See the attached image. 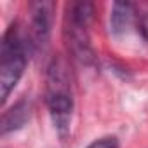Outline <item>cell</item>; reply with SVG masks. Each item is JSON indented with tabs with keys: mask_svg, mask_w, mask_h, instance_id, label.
Returning <instances> with one entry per match:
<instances>
[{
	"mask_svg": "<svg viewBox=\"0 0 148 148\" xmlns=\"http://www.w3.org/2000/svg\"><path fill=\"white\" fill-rule=\"evenodd\" d=\"M45 105L52 124L61 139L71 127L73 115V87L68 73V64L63 58H54L45 73Z\"/></svg>",
	"mask_w": 148,
	"mask_h": 148,
	"instance_id": "cell-1",
	"label": "cell"
},
{
	"mask_svg": "<svg viewBox=\"0 0 148 148\" xmlns=\"http://www.w3.org/2000/svg\"><path fill=\"white\" fill-rule=\"evenodd\" d=\"M30 40L28 35L18 25H11L2 40L0 51V87H2V101H7L9 94L14 91L18 82L21 80L26 59H28Z\"/></svg>",
	"mask_w": 148,
	"mask_h": 148,
	"instance_id": "cell-2",
	"label": "cell"
},
{
	"mask_svg": "<svg viewBox=\"0 0 148 148\" xmlns=\"http://www.w3.org/2000/svg\"><path fill=\"white\" fill-rule=\"evenodd\" d=\"M94 18V5L89 2H75L66 5L64 38L68 52L80 64L94 63V51L89 37V25Z\"/></svg>",
	"mask_w": 148,
	"mask_h": 148,
	"instance_id": "cell-3",
	"label": "cell"
},
{
	"mask_svg": "<svg viewBox=\"0 0 148 148\" xmlns=\"http://www.w3.org/2000/svg\"><path fill=\"white\" fill-rule=\"evenodd\" d=\"M30 9V28L28 40L32 49H44L49 44L51 28H52V2H33L28 5Z\"/></svg>",
	"mask_w": 148,
	"mask_h": 148,
	"instance_id": "cell-4",
	"label": "cell"
},
{
	"mask_svg": "<svg viewBox=\"0 0 148 148\" xmlns=\"http://www.w3.org/2000/svg\"><path fill=\"white\" fill-rule=\"evenodd\" d=\"M139 16L136 14V7L132 4H113L110 12V32L113 37H125L132 28H138Z\"/></svg>",
	"mask_w": 148,
	"mask_h": 148,
	"instance_id": "cell-5",
	"label": "cell"
},
{
	"mask_svg": "<svg viewBox=\"0 0 148 148\" xmlns=\"http://www.w3.org/2000/svg\"><path fill=\"white\" fill-rule=\"evenodd\" d=\"M30 112H32V103L28 99H21L18 101L11 110H7L2 117V124H0V129H2V134H7L11 131H16L19 127L25 125V122L30 119Z\"/></svg>",
	"mask_w": 148,
	"mask_h": 148,
	"instance_id": "cell-6",
	"label": "cell"
},
{
	"mask_svg": "<svg viewBox=\"0 0 148 148\" xmlns=\"http://www.w3.org/2000/svg\"><path fill=\"white\" fill-rule=\"evenodd\" d=\"M87 148H119V141L113 136H105V138L92 141Z\"/></svg>",
	"mask_w": 148,
	"mask_h": 148,
	"instance_id": "cell-7",
	"label": "cell"
}]
</instances>
